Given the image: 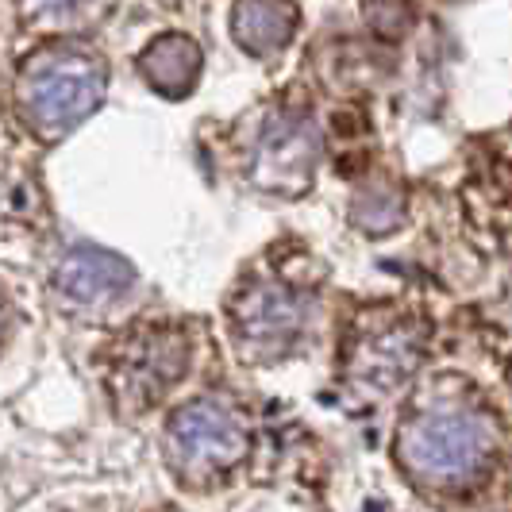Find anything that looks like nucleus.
Instances as JSON below:
<instances>
[{"label":"nucleus","instance_id":"obj_8","mask_svg":"<svg viewBox=\"0 0 512 512\" xmlns=\"http://www.w3.org/2000/svg\"><path fill=\"white\" fill-rule=\"evenodd\" d=\"M54 285L62 297L81 301V305H97V301H112L120 293H128L135 285V266L128 258H120L116 251L104 247H70L58 270H54Z\"/></svg>","mask_w":512,"mask_h":512},{"label":"nucleus","instance_id":"obj_11","mask_svg":"<svg viewBox=\"0 0 512 512\" xmlns=\"http://www.w3.org/2000/svg\"><path fill=\"white\" fill-rule=\"evenodd\" d=\"M401 216H405V197L393 181H370L355 197V212H351V220L370 235H385L389 228H397Z\"/></svg>","mask_w":512,"mask_h":512},{"label":"nucleus","instance_id":"obj_13","mask_svg":"<svg viewBox=\"0 0 512 512\" xmlns=\"http://www.w3.org/2000/svg\"><path fill=\"white\" fill-rule=\"evenodd\" d=\"M8 332V297H4V289H0V339Z\"/></svg>","mask_w":512,"mask_h":512},{"label":"nucleus","instance_id":"obj_10","mask_svg":"<svg viewBox=\"0 0 512 512\" xmlns=\"http://www.w3.org/2000/svg\"><path fill=\"white\" fill-rule=\"evenodd\" d=\"M201 47L189 35H158L147 51L139 54V74L147 77L154 93L162 97H189L201 77Z\"/></svg>","mask_w":512,"mask_h":512},{"label":"nucleus","instance_id":"obj_4","mask_svg":"<svg viewBox=\"0 0 512 512\" xmlns=\"http://www.w3.org/2000/svg\"><path fill=\"white\" fill-rule=\"evenodd\" d=\"M247 451H251V424L220 397H197L181 405L166 424L170 470L193 489L224 482L231 470H239Z\"/></svg>","mask_w":512,"mask_h":512},{"label":"nucleus","instance_id":"obj_12","mask_svg":"<svg viewBox=\"0 0 512 512\" xmlns=\"http://www.w3.org/2000/svg\"><path fill=\"white\" fill-rule=\"evenodd\" d=\"M366 20L378 35L397 39L412 24V8L409 0H366Z\"/></svg>","mask_w":512,"mask_h":512},{"label":"nucleus","instance_id":"obj_7","mask_svg":"<svg viewBox=\"0 0 512 512\" xmlns=\"http://www.w3.org/2000/svg\"><path fill=\"white\" fill-rule=\"evenodd\" d=\"M320 162V131L297 108L266 116L251 154V181L274 197H301L312 189Z\"/></svg>","mask_w":512,"mask_h":512},{"label":"nucleus","instance_id":"obj_3","mask_svg":"<svg viewBox=\"0 0 512 512\" xmlns=\"http://www.w3.org/2000/svg\"><path fill=\"white\" fill-rule=\"evenodd\" d=\"M189 359H193V347L178 324L139 320L128 332L116 335L101 355L104 385H108L116 409H154L189 374Z\"/></svg>","mask_w":512,"mask_h":512},{"label":"nucleus","instance_id":"obj_2","mask_svg":"<svg viewBox=\"0 0 512 512\" xmlns=\"http://www.w3.org/2000/svg\"><path fill=\"white\" fill-rule=\"evenodd\" d=\"M108 70L85 43H47L20 66V112L39 139H62L104 101Z\"/></svg>","mask_w":512,"mask_h":512},{"label":"nucleus","instance_id":"obj_6","mask_svg":"<svg viewBox=\"0 0 512 512\" xmlns=\"http://www.w3.org/2000/svg\"><path fill=\"white\" fill-rule=\"evenodd\" d=\"M424 343H428V328L416 316L397 308H374L351 332L347 378L370 393H389L416 370Z\"/></svg>","mask_w":512,"mask_h":512},{"label":"nucleus","instance_id":"obj_14","mask_svg":"<svg viewBox=\"0 0 512 512\" xmlns=\"http://www.w3.org/2000/svg\"><path fill=\"white\" fill-rule=\"evenodd\" d=\"M35 8H66V4H74V0H31Z\"/></svg>","mask_w":512,"mask_h":512},{"label":"nucleus","instance_id":"obj_1","mask_svg":"<svg viewBox=\"0 0 512 512\" xmlns=\"http://www.w3.org/2000/svg\"><path fill=\"white\" fill-rule=\"evenodd\" d=\"M501 432L489 412L439 397L416 409L397 432V459L416 482L432 489H470L489 478Z\"/></svg>","mask_w":512,"mask_h":512},{"label":"nucleus","instance_id":"obj_9","mask_svg":"<svg viewBox=\"0 0 512 512\" xmlns=\"http://www.w3.org/2000/svg\"><path fill=\"white\" fill-rule=\"evenodd\" d=\"M301 12L293 0H235L231 35L247 54H274L297 35Z\"/></svg>","mask_w":512,"mask_h":512},{"label":"nucleus","instance_id":"obj_5","mask_svg":"<svg viewBox=\"0 0 512 512\" xmlns=\"http://www.w3.org/2000/svg\"><path fill=\"white\" fill-rule=\"evenodd\" d=\"M312 297L301 282L278 270H255L235 285L228 301V320L235 347L251 362H270L285 355L305 332Z\"/></svg>","mask_w":512,"mask_h":512}]
</instances>
